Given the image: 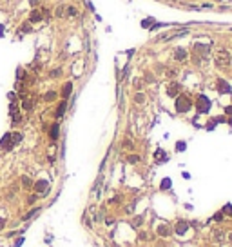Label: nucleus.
I'll use <instances>...</instances> for the list:
<instances>
[{"label":"nucleus","mask_w":232,"mask_h":247,"mask_svg":"<svg viewBox=\"0 0 232 247\" xmlns=\"http://www.w3.org/2000/svg\"><path fill=\"white\" fill-rule=\"evenodd\" d=\"M192 107H194V102H192V98H191L189 95L180 93V95L174 98V109H176L178 115H187Z\"/></svg>","instance_id":"f257e3e1"},{"label":"nucleus","mask_w":232,"mask_h":247,"mask_svg":"<svg viewBox=\"0 0 232 247\" xmlns=\"http://www.w3.org/2000/svg\"><path fill=\"white\" fill-rule=\"evenodd\" d=\"M214 64H216L218 69H227V67H230V64H232L230 53H229L227 49H220V51L216 53V56H214Z\"/></svg>","instance_id":"f03ea898"},{"label":"nucleus","mask_w":232,"mask_h":247,"mask_svg":"<svg viewBox=\"0 0 232 247\" xmlns=\"http://www.w3.org/2000/svg\"><path fill=\"white\" fill-rule=\"evenodd\" d=\"M194 105H196L198 115H207V113H211L212 102H211V98L207 95H198L196 100H194Z\"/></svg>","instance_id":"7ed1b4c3"},{"label":"nucleus","mask_w":232,"mask_h":247,"mask_svg":"<svg viewBox=\"0 0 232 247\" xmlns=\"http://www.w3.org/2000/svg\"><path fill=\"white\" fill-rule=\"evenodd\" d=\"M192 45H194V53H196L198 56H201L203 60H205V58H209L211 49H212V44H201V42H194Z\"/></svg>","instance_id":"20e7f679"},{"label":"nucleus","mask_w":232,"mask_h":247,"mask_svg":"<svg viewBox=\"0 0 232 247\" xmlns=\"http://www.w3.org/2000/svg\"><path fill=\"white\" fill-rule=\"evenodd\" d=\"M9 116H11V120H13L15 125L22 122V113H20L18 102H11V104H9Z\"/></svg>","instance_id":"39448f33"},{"label":"nucleus","mask_w":232,"mask_h":247,"mask_svg":"<svg viewBox=\"0 0 232 247\" xmlns=\"http://www.w3.org/2000/svg\"><path fill=\"white\" fill-rule=\"evenodd\" d=\"M165 93H167V96L176 98V96L181 93V84H180V82H176V80L169 82V84H167V87H165Z\"/></svg>","instance_id":"423d86ee"},{"label":"nucleus","mask_w":232,"mask_h":247,"mask_svg":"<svg viewBox=\"0 0 232 247\" xmlns=\"http://www.w3.org/2000/svg\"><path fill=\"white\" fill-rule=\"evenodd\" d=\"M33 189L36 191V195H47V191H49V180L38 178V180L33 184Z\"/></svg>","instance_id":"0eeeda50"},{"label":"nucleus","mask_w":232,"mask_h":247,"mask_svg":"<svg viewBox=\"0 0 232 247\" xmlns=\"http://www.w3.org/2000/svg\"><path fill=\"white\" fill-rule=\"evenodd\" d=\"M216 89H218L220 95H230L232 93V85L225 78H218V80H216Z\"/></svg>","instance_id":"6e6552de"},{"label":"nucleus","mask_w":232,"mask_h":247,"mask_svg":"<svg viewBox=\"0 0 232 247\" xmlns=\"http://www.w3.org/2000/svg\"><path fill=\"white\" fill-rule=\"evenodd\" d=\"M15 147V142H13V136H11V131L5 133L2 138H0V149L2 151H11Z\"/></svg>","instance_id":"1a4fd4ad"},{"label":"nucleus","mask_w":232,"mask_h":247,"mask_svg":"<svg viewBox=\"0 0 232 247\" xmlns=\"http://www.w3.org/2000/svg\"><path fill=\"white\" fill-rule=\"evenodd\" d=\"M189 229H191V224H189V222H185V220H180V222L172 227V231H174L178 236H185V235L189 233Z\"/></svg>","instance_id":"9d476101"},{"label":"nucleus","mask_w":232,"mask_h":247,"mask_svg":"<svg viewBox=\"0 0 232 247\" xmlns=\"http://www.w3.org/2000/svg\"><path fill=\"white\" fill-rule=\"evenodd\" d=\"M172 227L169 225V224H160L158 227H156V235L158 236H162V238H169V236H172Z\"/></svg>","instance_id":"9b49d317"},{"label":"nucleus","mask_w":232,"mask_h":247,"mask_svg":"<svg viewBox=\"0 0 232 247\" xmlns=\"http://www.w3.org/2000/svg\"><path fill=\"white\" fill-rule=\"evenodd\" d=\"M152 158H154V162H156V164H165V162H169V155H167V151H163L162 147H158V149L154 151Z\"/></svg>","instance_id":"f8f14e48"},{"label":"nucleus","mask_w":232,"mask_h":247,"mask_svg":"<svg viewBox=\"0 0 232 247\" xmlns=\"http://www.w3.org/2000/svg\"><path fill=\"white\" fill-rule=\"evenodd\" d=\"M42 20H44V16H42V11H40L38 7L31 9V13H29V18H27V22H29V24H40Z\"/></svg>","instance_id":"ddd939ff"},{"label":"nucleus","mask_w":232,"mask_h":247,"mask_svg":"<svg viewBox=\"0 0 232 247\" xmlns=\"http://www.w3.org/2000/svg\"><path fill=\"white\" fill-rule=\"evenodd\" d=\"M187 58H189L187 49H183V47H176L174 49V60L176 62H187Z\"/></svg>","instance_id":"4468645a"},{"label":"nucleus","mask_w":232,"mask_h":247,"mask_svg":"<svg viewBox=\"0 0 232 247\" xmlns=\"http://www.w3.org/2000/svg\"><path fill=\"white\" fill-rule=\"evenodd\" d=\"M67 105H69V102L62 98V102L58 104V107H56V111H54V118H56V120H60V118L65 115V111H67Z\"/></svg>","instance_id":"2eb2a0df"},{"label":"nucleus","mask_w":232,"mask_h":247,"mask_svg":"<svg viewBox=\"0 0 232 247\" xmlns=\"http://www.w3.org/2000/svg\"><path fill=\"white\" fill-rule=\"evenodd\" d=\"M49 138H51L53 142H56V140L60 138V124H58V122H54V124L49 127Z\"/></svg>","instance_id":"dca6fc26"},{"label":"nucleus","mask_w":232,"mask_h":247,"mask_svg":"<svg viewBox=\"0 0 232 247\" xmlns=\"http://www.w3.org/2000/svg\"><path fill=\"white\" fill-rule=\"evenodd\" d=\"M29 33H33V24H29V22L25 20L24 24H20V25H18V36L29 35Z\"/></svg>","instance_id":"f3484780"},{"label":"nucleus","mask_w":232,"mask_h":247,"mask_svg":"<svg viewBox=\"0 0 232 247\" xmlns=\"http://www.w3.org/2000/svg\"><path fill=\"white\" fill-rule=\"evenodd\" d=\"M60 95H62V98H64V100H67V98L73 95V82H65V84L62 85Z\"/></svg>","instance_id":"a211bd4d"},{"label":"nucleus","mask_w":232,"mask_h":247,"mask_svg":"<svg viewBox=\"0 0 232 247\" xmlns=\"http://www.w3.org/2000/svg\"><path fill=\"white\" fill-rule=\"evenodd\" d=\"M20 100H22V109H24V111H33V104H34V102H33L31 98H27V96L24 95V96H20Z\"/></svg>","instance_id":"6ab92c4d"},{"label":"nucleus","mask_w":232,"mask_h":247,"mask_svg":"<svg viewBox=\"0 0 232 247\" xmlns=\"http://www.w3.org/2000/svg\"><path fill=\"white\" fill-rule=\"evenodd\" d=\"M42 211V207H34V209H31L27 215H24L22 216V222H27V220H31V218H34V216H38V213Z\"/></svg>","instance_id":"aec40b11"},{"label":"nucleus","mask_w":232,"mask_h":247,"mask_svg":"<svg viewBox=\"0 0 232 247\" xmlns=\"http://www.w3.org/2000/svg\"><path fill=\"white\" fill-rule=\"evenodd\" d=\"M16 80H18V82H20V80H22V82L27 80V71H25L24 67H16Z\"/></svg>","instance_id":"412c9836"},{"label":"nucleus","mask_w":232,"mask_h":247,"mask_svg":"<svg viewBox=\"0 0 232 247\" xmlns=\"http://www.w3.org/2000/svg\"><path fill=\"white\" fill-rule=\"evenodd\" d=\"M11 136H13V142H15V145H18V144L24 140V135H22L20 131H11Z\"/></svg>","instance_id":"4be33fe9"},{"label":"nucleus","mask_w":232,"mask_h":247,"mask_svg":"<svg viewBox=\"0 0 232 247\" xmlns=\"http://www.w3.org/2000/svg\"><path fill=\"white\" fill-rule=\"evenodd\" d=\"M56 96H58V93H56V91H47V93L44 95V100H45V102H54V100H56Z\"/></svg>","instance_id":"5701e85b"},{"label":"nucleus","mask_w":232,"mask_h":247,"mask_svg":"<svg viewBox=\"0 0 232 247\" xmlns=\"http://www.w3.org/2000/svg\"><path fill=\"white\" fill-rule=\"evenodd\" d=\"M20 182H22V187H24V189H33V184H34V182H31L29 176H22Z\"/></svg>","instance_id":"b1692460"},{"label":"nucleus","mask_w":232,"mask_h":247,"mask_svg":"<svg viewBox=\"0 0 232 247\" xmlns=\"http://www.w3.org/2000/svg\"><path fill=\"white\" fill-rule=\"evenodd\" d=\"M171 187H172V180H171V178H163L162 184H160V189H162V191H167V189H171Z\"/></svg>","instance_id":"393cba45"},{"label":"nucleus","mask_w":232,"mask_h":247,"mask_svg":"<svg viewBox=\"0 0 232 247\" xmlns=\"http://www.w3.org/2000/svg\"><path fill=\"white\" fill-rule=\"evenodd\" d=\"M127 162L132 164V165H136V164L142 162V158H140V155H129V156H127Z\"/></svg>","instance_id":"a878e982"},{"label":"nucleus","mask_w":232,"mask_h":247,"mask_svg":"<svg viewBox=\"0 0 232 247\" xmlns=\"http://www.w3.org/2000/svg\"><path fill=\"white\" fill-rule=\"evenodd\" d=\"M165 75H167V78H171V80H174V78L178 76V69H174V67H169V69L165 71Z\"/></svg>","instance_id":"bb28decb"},{"label":"nucleus","mask_w":232,"mask_h":247,"mask_svg":"<svg viewBox=\"0 0 232 247\" xmlns=\"http://www.w3.org/2000/svg\"><path fill=\"white\" fill-rule=\"evenodd\" d=\"M134 102H136V104H143V102H145V95H143L142 91H136V93H134Z\"/></svg>","instance_id":"cd10ccee"},{"label":"nucleus","mask_w":232,"mask_h":247,"mask_svg":"<svg viewBox=\"0 0 232 247\" xmlns=\"http://www.w3.org/2000/svg\"><path fill=\"white\" fill-rule=\"evenodd\" d=\"M152 24H154V16H149V18L142 20V27H145V29H147V27L151 29V25H152Z\"/></svg>","instance_id":"c85d7f7f"},{"label":"nucleus","mask_w":232,"mask_h":247,"mask_svg":"<svg viewBox=\"0 0 232 247\" xmlns=\"http://www.w3.org/2000/svg\"><path fill=\"white\" fill-rule=\"evenodd\" d=\"M185 149H187V142L185 140H178L176 142V151L180 153V151H185Z\"/></svg>","instance_id":"c756f323"},{"label":"nucleus","mask_w":232,"mask_h":247,"mask_svg":"<svg viewBox=\"0 0 232 247\" xmlns=\"http://www.w3.org/2000/svg\"><path fill=\"white\" fill-rule=\"evenodd\" d=\"M65 11H67V16H69V18H74V16L78 15V11H76V7H73V5H69V7H67Z\"/></svg>","instance_id":"7c9ffc66"},{"label":"nucleus","mask_w":232,"mask_h":247,"mask_svg":"<svg viewBox=\"0 0 232 247\" xmlns=\"http://www.w3.org/2000/svg\"><path fill=\"white\" fill-rule=\"evenodd\" d=\"M132 85H134L136 91H140V89L143 87V80H142V78H134V80H132Z\"/></svg>","instance_id":"2f4dec72"},{"label":"nucleus","mask_w":232,"mask_h":247,"mask_svg":"<svg viewBox=\"0 0 232 247\" xmlns=\"http://www.w3.org/2000/svg\"><path fill=\"white\" fill-rule=\"evenodd\" d=\"M122 147H125V149L131 151V149H134V144H132L129 138H125V140H122Z\"/></svg>","instance_id":"473e14b6"},{"label":"nucleus","mask_w":232,"mask_h":247,"mask_svg":"<svg viewBox=\"0 0 232 247\" xmlns=\"http://www.w3.org/2000/svg\"><path fill=\"white\" fill-rule=\"evenodd\" d=\"M64 9H65V5H64V4H60V5L56 7V11H54V16H56V18H62V15H64Z\"/></svg>","instance_id":"72a5a7b5"},{"label":"nucleus","mask_w":232,"mask_h":247,"mask_svg":"<svg viewBox=\"0 0 232 247\" xmlns=\"http://www.w3.org/2000/svg\"><path fill=\"white\" fill-rule=\"evenodd\" d=\"M216 125H218V124H216V120L212 118V120H209V122H207L205 129H207V131H214V129H216Z\"/></svg>","instance_id":"f704fd0d"},{"label":"nucleus","mask_w":232,"mask_h":247,"mask_svg":"<svg viewBox=\"0 0 232 247\" xmlns=\"http://www.w3.org/2000/svg\"><path fill=\"white\" fill-rule=\"evenodd\" d=\"M221 213H223L225 216H232V204H227V205L221 209Z\"/></svg>","instance_id":"c9c22d12"},{"label":"nucleus","mask_w":232,"mask_h":247,"mask_svg":"<svg viewBox=\"0 0 232 247\" xmlns=\"http://www.w3.org/2000/svg\"><path fill=\"white\" fill-rule=\"evenodd\" d=\"M211 220H216V222H223V220H225V215H223V213L220 211V213H216V215H214V216H212Z\"/></svg>","instance_id":"e433bc0d"},{"label":"nucleus","mask_w":232,"mask_h":247,"mask_svg":"<svg viewBox=\"0 0 232 247\" xmlns=\"http://www.w3.org/2000/svg\"><path fill=\"white\" fill-rule=\"evenodd\" d=\"M49 75H51V76H53V78H58V76H60V75H62V69H60V67H56V69H53V71H51V73H49Z\"/></svg>","instance_id":"4c0bfd02"},{"label":"nucleus","mask_w":232,"mask_h":247,"mask_svg":"<svg viewBox=\"0 0 232 247\" xmlns=\"http://www.w3.org/2000/svg\"><path fill=\"white\" fill-rule=\"evenodd\" d=\"M142 224H143V216H136V218L132 220V225H134V227H138V225H142Z\"/></svg>","instance_id":"58836bf2"},{"label":"nucleus","mask_w":232,"mask_h":247,"mask_svg":"<svg viewBox=\"0 0 232 247\" xmlns=\"http://www.w3.org/2000/svg\"><path fill=\"white\" fill-rule=\"evenodd\" d=\"M40 11H42V16H44V20H45V18H51V11H49V9H45V7H42Z\"/></svg>","instance_id":"ea45409f"},{"label":"nucleus","mask_w":232,"mask_h":247,"mask_svg":"<svg viewBox=\"0 0 232 247\" xmlns=\"http://www.w3.org/2000/svg\"><path fill=\"white\" fill-rule=\"evenodd\" d=\"M214 120H216V124H227V116L223 115V116H214Z\"/></svg>","instance_id":"a19ab883"},{"label":"nucleus","mask_w":232,"mask_h":247,"mask_svg":"<svg viewBox=\"0 0 232 247\" xmlns=\"http://www.w3.org/2000/svg\"><path fill=\"white\" fill-rule=\"evenodd\" d=\"M36 200H38V195H31V196L27 198V204H29V205H33Z\"/></svg>","instance_id":"79ce46f5"},{"label":"nucleus","mask_w":232,"mask_h":247,"mask_svg":"<svg viewBox=\"0 0 232 247\" xmlns=\"http://www.w3.org/2000/svg\"><path fill=\"white\" fill-rule=\"evenodd\" d=\"M216 240H218V242H223V240H225V233L216 231Z\"/></svg>","instance_id":"37998d69"},{"label":"nucleus","mask_w":232,"mask_h":247,"mask_svg":"<svg viewBox=\"0 0 232 247\" xmlns=\"http://www.w3.org/2000/svg\"><path fill=\"white\" fill-rule=\"evenodd\" d=\"M40 4H42V0H29V5H31L33 9H34V7H38Z\"/></svg>","instance_id":"c03bdc74"},{"label":"nucleus","mask_w":232,"mask_h":247,"mask_svg":"<svg viewBox=\"0 0 232 247\" xmlns=\"http://www.w3.org/2000/svg\"><path fill=\"white\" fill-rule=\"evenodd\" d=\"M223 111H225V116H232V105H227Z\"/></svg>","instance_id":"a18cd8bd"},{"label":"nucleus","mask_w":232,"mask_h":247,"mask_svg":"<svg viewBox=\"0 0 232 247\" xmlns=\"http://www.w3.org/2000/svg\"><path fill=\"white\" fill-rule=\"evenodd\" d=\"M22 244H24V238H16V240H15V244H13V247H20Z\"/></svg>","instance_id":"49530a36"},{"label":"nucleus","mask_w":232,"mask_h":247,"mask_svg":"<svg viewBox=\"0 0 232 247\" xmlns=\"http://www.w3.org/2000/svg\"><path fill=\"white\" fill-rule=\"evenodd\" d=\"M145 82H147V84L154 82V76H151V73H147V75H145Z\"/></svg>","instance_id":"de8ad7c7"},{"label":"nucleus","mask_w":232,"mask_h":247,"mask_svg":"<svg viewBox=\"0 0 232 247\" xmlns=\"http://www.w3.org/2000/svg\"><path fill=\"white\" fill-rule=\"evenodd\" d=\"M212 7H214L212 2H205V4H203V9H212Z\"/></svg>","instance_id":"09e8293b"},{"label":"nucleus","mask_w":232,"mask_h":247,"mask_svg":"<svg viewBox=\"0 0 232 247\" xmlns=\"http://www.w3.org/2000/svg\"><path fill=\"white\" fill-rule=\"evenodd\" d=\"M7 98H9V102H16V95H15V93H9Z\"/></svg>","instance_id":"8fccbe9b"},{"label":"nucleus","mask_w":232,"mask_h":247,"mask_svg":"<svg viewBox=\"0 0 232 247\" xmlns=\"http://www.w3.org/2000/svg\"><path fill=\"white\" fill-rule=\"evenodd\" d=\"M5 227V218H0V231Z\"/></svg>","instance_id":"3c124183"},{"label":"nucleus","mask_w":232,"mask_h":247,"mask_svg":"<svg viewBox=\"0 0 232 247\" xmlns=\"http://www.w3.org/2000/svg\"><path fill=\"white\" fill-rule=\"evenodd\" d=\"M105 224L111 225V224H114V220H113V218H105Z\"/></svg>","instance_id":"603ef678"},{"label":"nucleus","mask_w":232,"mask_h":247,"mask_svg":"<svg viewBox=\"0 0 232 247\" xmlns=\"http://www.w3.org/2000/svg\"><path fill=\"white\" fill-rule=\"evenodd\" d=\"M140 238H142V240H147V238H149V236H147V235H145V233H140Z\"/></svg>","instance_id":"864d4df0"},{"label":"nucleus","mask_w":232,"mask_h":247,"mask_svg":"<svg viewBox=\"0 0 232 247\" xmlns=\"http://www.w3.org/2000/svg\"><path fill=\"white\" fill-rule=\"evenodd\" d=\"M227 124H229V125L232 127V116H229V118H227Z\"/></svg>","instance_id":"5fc2aeb1"},{"label":"nucleus","mask_w":232,"mask_h":247,"mask_svg":"<svg viewBox=\"0 0 232 247\" xmlns=\"http://www.w3.org/2000/svg\"><path fill=\"white\" fill-rule=\"evenodd\" d=\"M0 36H4V25H0Z\"/></svg>","instance_id":"6e6d98bb"},{"label":"nucleus","mask_w":232,"mask_h":247,"mask_svg":"<svg viewBox=\"0 0 232 247\" xmlns=\"http://www.w3.org/2000/svg\"><path fill=\"white\" fill-rule=\"evenodd\" d=\"M229 242H230V244H232V231H230V233H229Z\"/></svg>","instance_id":"4d7b16f0"},{"label":"nucleus","mask_w":232,"mask_h":247,"mask_svg":"<svg viewBox=\"0 0 232 247\" xmlns=\"http://www.w3.org/2000/svg\"><path fill=\"white\" fill-rule=\"evenodd\" d=\"M167 2H174V0H167Z\"/></svg>","instance_id":"13d9d810"},{"label":"nucleus","mask_w":232,"mask_h":247,"mask_svg":"<svg viewBox=\"0 0 232 247\" xmlns=\"http://www.w3.org/2000/svg\"><path fill=\"white\" fill-rule=\"evenodd\" d=\"M216 2H221V0H216Z\"/></svg>","instance_id":"bf43d9fd"}]
</instances>
